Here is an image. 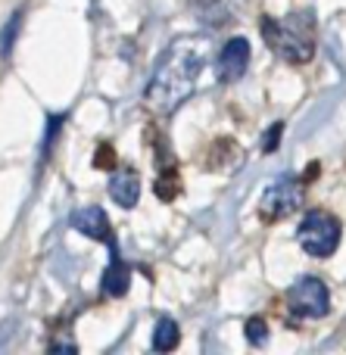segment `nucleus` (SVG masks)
Returning <instances> with one entry per match:
<instances>
[{
    "label": "nucleus",
    "mask_w": 346,
    "mask_h": 355,
    "mask_svg": "<svg viewBox=\"0 0 346 355\" xmlns=\"http://www.w3.org/2000/svg\"><path fill=\"white\" fill-rule=\"evenodd\" d=\"M206 62H209V37L184 35L178 41H172L162 50L159 62L150 75L147 94H144L147 106L156 116L175 112L187 97H193Z\"/></svg>",
    "instance_id": "obj_1"
},
{
    "label": "nucleus",
    "mask_w": 346,
    "mask_h": 355,
    "mask_svg": "<svg viewBox=\"0 0 346 355\" xmlns=\"http://www.w3.org/2000/svg\"><path fill=\"white\" fill-rule=\"evenodd\" d=\"M262 28V37L266 44L275 50L278 56H284L287 62H309L315 56V12L312 10H293L281 19H272V16H262L259 22Z\"/></svg>",
    "instance_id": "obj_2"
},
{
    "label": "nucleus",
    "mask_w": 346,
    "mask_h": 355,
    "mask_svg": "<svg viewBox=\"0 0 346 355\" xmlns=\"http://www.w3.org/2000/svg\"><path fill=\"white\" fill-rule=\"evenodd\" d=\"M340 218L331 212H309L297 227V240L303 246L306 256L312 259H328L340 246Z\"/></svg>",
    "instance_id": "obj_3"
},
{
    "label": "nucleus",
    "mask_w": 346,
    "mask_h": 355,
    "mask_svg": "<svg viewBox=\"0 0 346 355\" xmlns=\"http://www.w3.org/2000/svg\"><path fill=\"white\" fill-rule=\"evenodd\" d=\"M287 309L291 315L306 321L325 318L331 312V290L322 277H300L291 290H287Z\"/></svg>",
    "instance_id": "obj_4"
},
{
    "label": "nucleus",
    "mask_w": 346,
    "mask_h": 355,
    "mask_svg": "<svg viewBox=\"0 0 346 355\" xmlns=\"http://www.w3.org/2000/svg\"><path fill=\"white\" fill-rule=\"evenodd\" d=\"M300 202H303V184H300L297 178H281V181H275L272 187L262 193L259 215L266 221H281L297 212Z\"/></svg>",
    "instance_id": "obj_5"
},
{
    "label": "nucleus",
    "mask_w": 346,
    "mask_h": 355,
    "mask_svg": "<svg viewBox=\"0 0 346 355\" xmlns=\"http://www.w3.org/2000/svg\"><path fill=\"white\" fill-rule=\"evenodd\" d=\"M72 227L75 231H81L85 237L106 243L112 252H119L116 250V237H112V225H110V218H106V212L100 206H81L78 212H72Z\"/></svg>",
    "instance_id": "obj_6"
},
{
    "label": "nucleus",
    "mask_w": 346,
    "mask_h": 355,
    "mask_svg": "<svg viewBox=\"0 0 346 355\" xmlns=\"http://www.w3.org/2000/svg\"><path fill=\"white\" fill-rule=\"evenodd\" d=\"M250 41L247 37H231L225 41L222 53H218V78L222 81H237L247 75L250 69Z\"/></svg>",
    "instance_id": "obj_7"
},
{
    "label": "nucleus",
    "mask_w": 346,
    "mask_h": 355,
    "mask_svg": "<svg viewBox=\"0 0 346 355\" xmlns=\"http://www.w3.org/2000/svg\"><path fill=\"white\" fill-rule=\"evenodd\" d=\"M191 3L206 25H228L243 10V0H191Z\"/></svg>",
    "instance_id": "obj_8"
},
{
    "label": "nucleus",
    "mask_w": 346,
    "mask_h": 355,
    "mask_svg": "<svg viewBox=\"0 0 346 355\" xmlns=\"http://www.w3.org/2000/svg\"><path fill=\"white\" fill-rule=\"evenodd\" d=\"M110 196L119 202L122 209H131L137 206V200H141V178L137 172H131V168H125V172H116L110 181Z\"/></svg>",
    "instance_id": "obj_9"
},
{
    "label": "nucleus",
    "mask_w": 346,
    "mask_h": 355,
    "mask_svg": "<svg viewBox=\"0 0 346 355\" xmlns=\"http://www.w3.org/2000/svg\"><path fill=\"white\" fill-rule=\"evenodd\" d=\"M128 287H131L128 265L119 259V252H112L110 265H106V271H103V290H106V296H125V293H128Z\"/></svg>",
    "instance_id": "obj_10"
},
{
    "label": "nucleus",
    "mask_w": 346,
    "mask_h": 355,
    "mask_svg": "<svg viewBox=\"0 0 346 355\" xmlns=\"http://www.w3.org/2000/svg\"><path fill=\"white\" fill-rule=\"evenodd\" d=\"M178 343H181V327L175 324L172 318H159V324H156V331H153V349L172 352Z\"/></svg>",
    "instance_id": "obj_11"
},
{
    "label": "nucleus",
    "mask_w": 346,
    "mask_h": 355,
    "mask_svg": "<svg viewBox=\"0 0 346 355\" xmlns=\"http://www.w3.org/2000/svg\"><path fill=\"white\" fill-rule=\"evenodd\" d=\"M247 340L253 346L266 343V340H268V324H266V321H262V318H250L247 321Z\"/></svg>",
    "instance_id": "obj_12"
},
{
    "label": "nucleus",
    "mask_w": 346,
    "mask_h": 355,
    "mask_svg": "<svg viewBox=\"0 0 346 355\" xmlns=\"http://www.w3.org/2000/svg\"><path fill=\"white\" fill-rule=\"evenodd\" d=\"M281 131H284V125H272V128H268V135H266V144H262V150H266V153H272L275 147H278L281 144Z\"/></svg>",
    "instance_id": "obj_13"
},
{
    "label": "nucleus",
    "mask_w": 346,
    "mask_h": 355,
    "mask_svg": "<svg viewBox=\"0 0 346 355\" xmlns=\"http://www.w3.org/2000/svg\"><path fill=\"white\" fill-rule=\"evenodd\" d=\"M112 162H116L112 159V147H106V144L103 147H97V159H94V166L97 168H112Z\"/></svg>",
    "instance_id": "obj_14"
}]
</instances>
